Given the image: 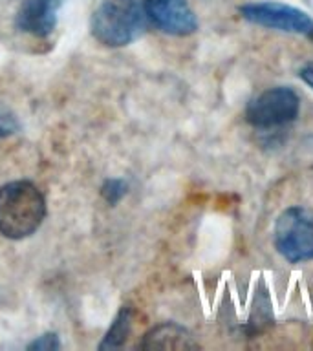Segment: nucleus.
Listing matches in <instances>:
<instances>
[{
	"instance_id": "nucleus-5",
	"label": "nucleus",
	"mask_w": 313,
	"mask_h": 351,
	"mask_svg": "<svg viewBox=\"0 0 313 351\" xmlns=\"http://www.w3.org/2000/svg\"><path fill=\"white\" fill-rule=\"evenodd\" d=\"M240 15L251 24L286 33H308L313 27L312 16L306 11L282 2H249L240 5Z\"/></svg>"
},
{
	"instance_id": "nucleus-4",
	"label": "nucleus",
	"mask_w": 313,
	"mask_h": 351,
	"mask_svg": "<svg viewBox=\"0 0 313 351\" xmlns=\"http://www.w3.org/2000/svg\"><path fill=\"white\" fill-rule=\"evenodd\" d=\"M301 112V99L290 86L269 88L249 101L246 121L258 130H273L293 123Z\"/></svg>"
},
{
	"instance_id": "nucleus-1",
	"label": "nucleus",
	"mask_w": 313,
	"mask_h": 351,
	"mask_svg": "<svg viewBox=\"0 0 313 351\" xmlns=\"http://www.w3.org/2000/svg\"><path fill=\"white\" fill-rule=\"evenodd\" d=\"M46 218L44 194L32 181H11L0 189V234L22 240L35 234Z\"/></svg>"
},
{
	"instance_id": "nucleus-7",
	"label": "nucleus",
	"mask_w": 313,
	"mask_h": 351,
	"mask_svg": "<svg viewBox=\"0 0 313 351\" xmlns=\"http://www.w3.org/2000/svg\"><path fill=\"white\" fill-rule=\"evenodd\" d=\"M60 0H22L15 26L35 37H48L57 26Z\"/></svg>"
},
{
	"instance_id": "nucleus-2",
	"label": "nucleus",
	"mask_w": 313,
	"mask_h": 351,
	"mask_svg": "<svg viewBox=\"0 0 313 351\" xmlns=\"http://www.w3.org/2000/svg\"><path fill=\"white\" fill-rule=\"evenodd\" d=\"M92 35L110 48L130 44L145 27V13L136 0H103L92 15Z\"/></svg>"
},
{
	"instance_id": "nucleus-8",
	"label": "nucleus",
	"mask_w": 313,
	"mask_h": 351,
	"mask_svg": "<svg viewBox=\"0 0 313 351\" xmlns=\"http://www.w3.org/2000/svg\"><path fill=\"white\" fill-rule=\"evenodd\" d=\"M141 348L143 350H194L198 344L185 328L167 322L150 329L143 337Z\"/></svg>"
},
{
	"instance_id": "nucleus-10",
	"label": "nucleus",
	"mask_w": 313,
	"mask_h": 351,
	"mask_svg": "<svg viewBox=\"0 0 313 351\" xmlns=\"http://www.w3.org/2000/svg\"><path fill=\"white\" fill-rule=\"evenodd\" d=\"M126 192H128V183L123 178H110L101 186V196L108 205H117L126 196Z\"/></svg>"
},
{
	"instance_id": "nucleus-3",
	"label": "nucleus",
	"mask_w": 313,
	"mask_h": 351,
	"mask_svg": "<svg viewBox=\"0 0 313 351\" xmlns=\"http://www.w3.org/2000/svg\"><path fill=\"white\" fill-rule=\"evenodd\" d=\"M273 241L280 256L290 263L313 260V208L295 205L280 213Z\"/></svg>"
},
{
	"instance_id": "nucleus-14",
	"label": "nucleus",
	"mask_w": 313,
	"mask_h": 351,
	"mask_svg": "<svg viewBox=\"0 0 313 351\" xmlns=\"http://www.w3.org/2000/svg\"><path fill=\"white\" fill-rule=\"evenodd\" d=\"M306 35H308V37H310V40H313V27H312V29H310V32L306 33Z\"/></svg>"
},
{
	"instance_id": "nucleus-9",
	"label": "nucleus",
	"mask_w": 313,
	"mask_h": 351,
	"mask_svg": "<svg viewBox=\"0 0 313 351\" xmlns=\"http://www.w3.org/2000/svg\"><path fill=\"white\" fill-rule=\"evenodd\" d=\"M132 328V311L130 307H121L117 317L114 318V322L110 326V329L106 331V335L101 340L99 344V350H119L123 348L128 339V333H130Z\"/></svg>"
},
{
	"instance_id": "nucleus-11",
	"label": "nucleus",
	"mask_w": 313,
	"mask_h": 351,
	"mask_svg": "<svg viewBox=\"0 0 313 351\" xmlns=\"http://www.w3.org/2000/svg\"><path fill=\"white\" fill-rule=\"evenodd\" d=\"M60 348V340L57 333H44L27 344L32 351H57Z\"/></svg>"
},
{
	"instance_id": "nucleus-13",
	"label": "nucleus",
	"mask_w": 313,
	"mask_h": 351,
	"mask_svg": "<svg viewBox=\"0 0 313 351\" xmlns=\"http://www.w3.org/2000/svg\"><path fill=\"white\" fill-rule=\"evenodd\" d=\"M299 77H301L302 81L306 82L308 86L313 90V64H308V66H304V68H301V71H299Z\"/></svg>"
},
{
	"instance_id": "nucleus-12",
	"label": "nucleus",
	"mask_w": 313,
	"mask_h": 351,
	"mask_svg": "<svg viewBox=\"0 0 313 351\" xmlns=\"http://www.w3.org/2000/svg\"><path fill=\"white\" fill-rule=\"evenodd\" d=\"M19 130V123L13 117V114H10L8 110L0 106V139H4L8 136H13Z\"/></svg>"
},
{
	"instance_id": "nucleus-6",
	"label": "nucleus",
	"mask_w": 313,
	"mask_h": 351,
	"mask_svg": "<svg viewBox=\"0 0 313 351\" xmlns=\"http://www.w3.org/2000/svg\"><path fill=\"white\" fill-rule=\"evenodd\" d=\"M143 13L163 33L187 37L198 29V19L187 0H145Z\"/></svg>"
}]
</instances>
